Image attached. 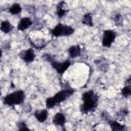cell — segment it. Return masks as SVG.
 I'll return each instance as SVG.
<instances>
[{
    "mask_svg": "<svg viewBox=\"0 0 131 131\" xmlns=\"http://www.w3.org/2000/svg\"><path fill=\"white\" fill-rule=\"evenodd\" d=\"M83 103L81 104V112L83 114L92 113L96 110V106L98 104V96L94 93L93 90H88L83 93L82 95Z\"/></svg>",
    "mask_w": 131,
    "mask_h": 131,
    "instance_id": "6da1fadb",
    "label": "cell"
},
{
    "mask_svg": "<svg viewBox=\"0 0 131 131\" xmlns=\"http://www.w3.org/2000/svg\"><path fill=\"white\" fill-rule=\"evenodd\" d=\"M75 92V89L72 87L67 86L66 88L61 89L59 92H57L56 94H54L51 97L46 98L45 100V105L47 108H53L55 105L61 103L62 101H64L66 99H68L70 96H72Z\"/></svg>",
    "mask_w": 131,
    "mask_h": 131,
    "instance_id": "7a4b0ae2",
    "label": "cell"
},
{
    "mask_svg": "<svg viewBox=\"0 0 131 131\" xmlns=\"http://www.w3.org/2000/svg\"><path fill=\"white\" fill-rule=\"evenodd\" d=\"M26 94L23 90H16L12 93H9L3 97V103L8 106H14L21 104L25 101Z\"/></svg>",
    "mask_w": 131,
    "mask_h": 131,
    "instance_id": "3957f363",
    "label": "cell"
},
{
    "mask_svg": "<svg viewBox=\"0 0 131 131\" xmlns=\"http://www.w3.org/2000/svg\"><path fill=\"white\" fill-rule=\"evenodd\" d=\"M50 33L53 37H62V36L69 37L75 33V29L72 28L71 26H67V25L59 23L51 30Z\"/></svg>",
    "mask_w": 131,
    "mask_h": 131,
    "instance_id": "277c9868",
    "label": "cell"
},
{
    "mask_svg": "<svg viewBox=\"0 0 131 131\" xmlns=\"http://www.w3.org/2000/svg\"><path fill=\"white\" fill-rule=\"evenodd\" d=\"M116 37H117V33L115 31H113V30H105V31H103L102 41H101L102 46L105 47V48H110L112 46V44L114 43Z\"/></svg>",
    "mask_w": 131,
    "mask_h": 131,
    "instance_id": "5b68a950",
    "label": "cell"
},
{
    "mask_svg": "<svg viewBox=\"0 0 131 131\" xmlns=\"http://www.w3.org/2000/svg\"><path fill=\"white\" fill-rule=\"evenodd\" d=\"M51 67L57 72V74H59L60 76L71 67L72 62L70 59H67V60H63V61H57V60H53L52 62H50Z\"/></svg>",
    "mask_w": 131,
    "mask_h": 131,
    "instance_id": "8992f818",
    "label": "cell"
},
{
    "mask_svg": "<svg viewBox=\"0 0 131 131\" xmlns=\"http://www.w3.org/2000/svg\"><path fill=\"white\" fill-rule=\"evenodd\" d=\"M19 57L27 63H30L32 61H34L35 57H36V53L34 51L33 48H29L26 50H23L19 52Z\"/></svg>",
    "mask_w": 131,
    "mask_h": 131,
    "instance_id": "52a82bcc",
    "label": "cell"
},
{
    "mask_svg": "<svg viewBox=\"0 0 131 131\" xmlns=\"http://www.w3.org/2000/svg\"><path fill=\"white\" fill-rule=\"evenodd\" d=\"M33 25V20L30 17H23L17 24V30L18 31H26Z\"/></svg>",
    "mask_w": 131,
    "mask_h": 131,
    "instance_id": "ba28073f",
    "label": "cell"
},
{
    "mask_svg": "<svg viewBox=\"0 0 131 131\" xmlns=\"http://www.w3.org/2000/svg\"><path fill=\"white\" fill-rule=\"evenodd\" d=\"M64 5H66L64 1H60V2L56 5L55 13H56V15H57L58 18H62V17H64V16L68 14V12H69V10L64 7Z\"/></svg>",
    "mask_w": 131,
    "mask_h": 131,
    "instance_id": "9c48e42d",
    "label": "cell"
},
{
    "mask_svg": "<svg viewBox=\"0 0 131 131\" xmlns=\"http://www.w3.org/2000/svg\"><path fill=\"white\" fill-rule=\"evenodd\" d=\"M66 116L64 114L62 113H56L52 119V123L55 125V126H59V127H62L64 124H66Z\"/></svg>",
    "mask_w": 131,
    "mask_h": 131,
    "instance_id": "30bf717a",
    "label": "cell"
},
{
    "mask_svg": "<svg viewBox=\"0 0 131 131\" xmlns=\"http://www.w3.org/2000/svg\"><path fill=\"white\" fill-rule=\"evenodd\" d=\"M68 54L70 58H76L81 55V47L79 45H72L68 49Z\"/></svg>",
    "mask_w": 131,
    "mask_h": 131,
    "instance_id": "8fae6325",
    "label": "cell"
},
{
    "mask_svg": "<svg viewBox=\"0 0 131 131\" xmlns=\"http://www.w3.org/2000/svg\"><path fill=\"white\" fill-rule=\"evenodd\" d=\"M34 117L36 118V120L38 122L43 123L48 118V112H47V110H39V111H36L34 113Z\"/></svg>",
    "mask_w": 131,
    "mask_h": 131,
    "instance_id": "7c38bea8",
    "label": "cell"
},
{
    "mask_svg": "<svg viewBox=\"0 0 131 131\" xmlns=\"http://www.w3.org/2000/svg\"><path fill=\"white\" fill-rule=\"evenodd\" d=\"M94 62H95L96 67H97V69H98L99 71L105 72V71L108 69V61H107L105 58H99V59H96Z\"/></svg>",
    "mask_w": 131,
    "mask_h": 131,
    "instance_id": "4fadbf2b",
    "label": "cell"
},
{
    "mask_svg": "<svg viewBox=\"0 0 131 131\" xmlns=\"http://www.w3.org/2000/svg\"><path fill=\"white\" fill-rule=\"evenodd\" d=\"M107 123H108V125H110V128H111L113 131H121V130L126 129V127H125L123 124H121V123H119V122H117V121L110 120Z\"/></svg>",
    "mask_w": 131,
    "mask_h": 131,
    "instance_id": "5bb4252c",
    "label": "cell"
},
{
    "mask_svg": "<svg viewBox=\"0 0 131 131\" xmlns=\"http://www.w3.org/2000/svg\"><path fill=\"white\" fill-rule=\"evenodd\" d=\"M12 29H13V26L11 25V23L9 20H3L0 25V30L5 34L10 33L12 31Z\"/></svg>",
    "mask_w": 131,
    "mask_h": 131,
    "instance_id": "9a60e30c",
    "label": "cell"
},
{
    "mask_svg": "<svg viewBox=\"0 0 131 131\" xmlns=\"http://www.w3.org/2000/svg\"><path fill=\"white\" fill-rule=\"evenodd\" d=\"M82 23L87 27H93V16L91 13H85L82 17Z\"/></svg>",
    "mask_w": 131,
    "mask_h": 131,
    "instance_id": "2e32d148",
    "label": "cell"
},
{
    "mask_svg": "<svg viewBox=\"0 0 131 131\" xmlns=\"http://www.w3.org/2000/svg\"><path fill=\"white\" fill-rule=\"evenodd\" d=\"M8 11L10 14L12 15H16V14H19L21 12V6L20 4L18 3H13L12 5H10V7L8 8Z\"/></svg>",
    "mask_w": 131,
    "mask_h": 131,
    "instance_id": "e0dca14e",
    "label": "cell"
},
{
    "mask_svg": "<svg viewBox=\"0 0 131 131\" xmlns=\"http://www.w3.org/2000/svg\"><path fill=\"white\" fill-rule=\"evenodd\" d=\"M112 18H113L114 23L116 24V26H118V27L123 26V16L120 13H116L115 15L112 16Z\"/></svg>",
    "mask_w": 131,
    "mask_h": 131,
    "instance_id": "ac0fdd59",
    "label": "cell"
},
{
    "mask_svg": "<svg viewBox=\"0 0 131 131\" xmlns=\"http://www.w3.org/2000/svg\"><path fill=\"white\" fill-rule=\"evenodd\" d=\"M121 95L124 96V97H129V96H130L129 85H126V86H124V87L121 89Z\"/></svg>",
    "mask_w": 131,
    "mask_h": 131,
    "instance_id": "d6986e66",
    "label": "cell"
},
{
    "mask_svg": "<svg viewBox=\"0 0 131 131\" xmlns=\"http://www.w3.org/2000/svg\"><path fill=\"white\" fill-rule=\"evenodd\" d=\"M129 114V111L127 110V108H121L118 113H117V116L119 117V118H122V119H124V118H126L127 117V115Z\"/></svg>",
    "mask_w": 131,
    "mask_h": 131,
    "instance_id": "ffe728a7",
    "label": "cell"
},
{
    "mask_svg": "<svg viewBox=\"0 0 131 131\" xmlns=\"http://www.w3.org/2000/svg\"><path fill=\"white\" fill-rule=\"evenodd\" d=\"M43 59L46 60V61H48V62H52L55 58H54V56L51 55L50 53H45V54H43Z\"/></svg>",
    "mask_w": 131,
    "mask_h": 131,
    "instance_id": "44dd1931",
    "label": "cell"
},
{
    "mask_svg": "<svg viewBox=\"0 0 131 131\" xmlns=\"http://www.w3.org/2000/svg\"><path fill=\"white\" fill-rule=\"evenodd\" d=\"M17 129L18 130H25V129H29V127L27 126L26 122H19L17 124Z\"/></svg>",
    "mask_w": 131,
    "mask_h": 131,
    "instance_id": "7402d4cb",
    "label": "cell"
},
{
    "mask_svg": "<svg viewBox=\"0 0 131 131\" xmlns=\"http://www.w3.org/2000/svg\"><path fill=\"white\" fill-rule=\"evenodd\" d=\"M101 118H102V120H103V121H105L106 123H107V122L111 120L108 113H105V112H102V113H101Z\"/></svg>",
    "mask_w": 131,
    "mask_h": 131,
    "instance_id": "603a6c76",
    "label": "cell"
},
{
    "mask_svg": "<svg viewBox=\"0 0 131 131\" xmlns=\"http://www.w3.org/2000/svg\"><path fill=\"white\" fill-rule=\"evenodd\" d=\"M126 85H129V89H130V96H131V84H126Z\"/></svg>",
    "mask_w": 131,
    "mask_h": 131,
    "instance_id": "cb8c5ba5",
    "label": "cell"
},
{
    "mask_svg": "<svg viewBox=\"0 0 131 131\" xmlns=\"http://www.w3.org/2000/svg\"><path fill=\"white\" fill-rule=\"evenodd\" d=\"M107 1H112V0H107Z\"/></svg>",
    "mask_w": 131,
    "mask_h": 131,
    "instance_id": "d4e9b609",
    "label": "cell"
}]
</instances>
